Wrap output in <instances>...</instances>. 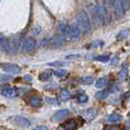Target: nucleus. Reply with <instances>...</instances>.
Segmentation results:
<instances>
[{
  "instance_id": "f257e3e1",
  "label": "nucleus",
  "mask_w": 130,
  "mask_h": 130,
  "mask_svg": "<svg viewBox=\"0 0 130 130\" xmlns=\"http://www.w3.org/2000/svg\"><path fill=\"white\" fill-rule=\"evenodd\" d=\"M76 22L80 29H82L84 32H88L91 29V24L90 20L88 18L87 14L84 11H81L76 15Z\"/></svg>"
},
{
  "instance_id": "f03ea898",
  "label": "nucleus",
  "mask_w": 130,
  "mask_h": 130,
  "mask_svg": "<svg viewBox=\"0 0 130 130\" xmlns=\"http://www.w3.org/2000/svg\"><path fill=\"white\" fill-rule=\"evenodd\" d=\"M96 9H97L98 13L100 15L102 21H103L104 26L110 25V23H111V15H110L109 10L106 8V6H105L104 4H101L100 3V4L96 5Z\"/></svg>"
},
{
  "instance_id": "7ed1b4c3",
  "label": "nucleus",
  "mask_w": 130,
  "mask_h": 130,
  "mask_svg": "<svg viewBox=\"0 0 130 130\" xmlns=\"http://www.w3.org/2000/svg\"><path fill=\"white\" fill-rule=\"evenodd\" d=\"M35 40L32 37H26L23 40L22 43V50L25 53H30L35 49Z\"/></svg>"
},
{
  "instance_id": "20e7f679",
  "label": "nucleus",
  "mask_w": 130,
  "mask_h": 130,
  "mask_svg": "<svg viewBox=\"0 0 130 130\" xmlns=\"http://www.w3.org/2000/svg\"><path fill=\"white\" fill-rule=\"evenodd\" d=\"M0 67L2 68V70L4 72L11 73V74H18L21 72V69L18 65L16 64H12V63H3L1 64Z\"/></svg>"
},
{
  "instance_id": "39448f33",
  "label": "nucleus",
  "mask_w": 130,
  "mask_h": 130,
  "mask_svg": "<svg viewBox=\"0 0 130 130\" xmlns=\"http://www.w3.org/2000/svg\"><path fill=\"white\" fill-rule=\"evenodd\" d=\"M65 37L62 34L57 33L50 38V46L53 48H60L65 45Z\"/></svg>"
},
{
  "instance_id": "423d86ee",
  "label": "nucleus",
  "mask_w": 130,
  "mask_h": 130,
  "mask_svg": "<svg viewBox=\"0 0 130 130\" xmlns=\"http://www.w3.org/2000/svg\"><path fill=\"white\" fill-rule=\"evenodd\" d=\"M115 7V11L116 14L118 18H122L124 15H125V8L123 5V0H116L113 5Z\"/></svg>"
},
{
  "instance_id": "0eeeda50",
  "label": "nucleus",
  "mask_w": 130,
  "mask_h": 130,
  "mask_svg": "<svg viewBox=\"0 0 130 130\" xmlns=\"http://www.w3.org/2000/svg\"><path fill=\"white\" fill-rule=\"evenodd\" d=\"M0 93L6 98H15L17 95H18V91L16 88H13V87H3L1 90H0Z\"/></svg>"
},
{
  "instance_id": "6e6552de",
  "label": "nucleus",
  "mask_w": 130,
  "mask_h": 130,
  "mask_svg": "<svg viewBox=\"0 0 130 130\" xmlns=\"http://www.w3.org/2000/svg\"><path fill=\"white\" fill-rule=\"evenodd\" d=\"M69 115H70V111H69V110H67V109L60 110V111H58L54 116H53L52 119L54 121H61V120H63L64 118H66Z\"/></svg>"
},
{
  "instance_id": "1a4fd4ad",
  "label": "nucleus",
  "mask_w": 130,
  "mask_h": 130,
  "mask_svg": "<svg viewBox=\"0 0 130 130\" xmlns=\"http://www.w3.org/2000/svg\"><path fill=\"white\" fill-rule=\"evenodd\" d=\"M90 12H91L92 16H93V21H94V24H95L97 26H104L103 21H102V19H101V17H100L99 13H98L97 9H96V6L92 7L91 10H90Z\"/></svg>"
},
{
  "instance_id": "9d476101",
  "label": "nucleus",
  "mask_w": 130,
  "mask_h": 130,
  "mask_svg": "<svg viewBox=\"0 0 130 130\" xmlns=\"http://www.w3.org/2000/svg\"><path fill=\"white\" fill-rule=\"evenodd\" d=\"M59 31H60V34H62L65 39L69 40L71 39V34H70V26L66 25V24H60L58 27Z\"/></svg>"
},
{
  "instance_id": "9b49d317",
  "label": "nucleus",
  "mask_w": 130,
  "mask_h": 130,
  "mask_svg": "<svg viewBox=\"0 0 130 130\" xmlns=\"http://www.w3.org/2000/svg\"><path fill=\"white\" fill-rule=\"evenodd\" d=\"M14 122L16 124H18L22 127H28L30 126V121L24 117H20V116H17V117H14Z\"/></svg>"
},
{
  "instance_id": "f8f14e48",
  "label": "nucleus",
  "mask_w": 130,
  "mask_h": 130,
  "mask_svg": "<svg viewBox=\"0 0 130 130\" xmlns=\"http://www.w3.org/2000/svg\"><path fill=\"white\" fill-rule=\"evenodd\" d=\"M70 34H71V38L72 39H78L80 36V28L76 24H72V26H70Z\"/></svg>"
},
{
  "instance_id": "ddd939ff",
  "label": "nucleus",
  "mask_w": 130,
  "mask_h": 130,
  "mask_svg": "<svg viewBox=\"0 0 130 130\" xmlns=\"http://www.w3.org/2000/svg\"><path fill=\"white\" fill-rule=\"evenodd\" d=\"M97 116V109L96 108H89L84 112V117L87 121H92Z\"/></svg>"
},
{
  "instance_id": "4468645a",
  "label": "nucleus",
  "mask_w": 130,
  "mask_h": 130,
  "mask_svg": "<svg viewBox=\"0 0 130 130\" xmlns=\"http://www.w3.org/2000/svg\"><path fill=\"white\" fill-rule=\"evenodd\" d=\"M121 119H122V116L119 115V113H117V112L111 113V116L108 117V121H109L110 123H116V122L120 121Z\"/></svg>"
},
{
  "instance_id": "2eb2a0df",
  "label": "nucleus",
  "mask_w": 130,
  "mask_h": 130,
  "mask_svg": "<svg viewBox=\"0 0 130 130\" xmlns=\"http://www.w3.org/2000/svg\"><path fill=\"white\" fill-rule=\"evenodd\" d=\"M129 35H130V28H125V29H122V30H120L119 32L117 33V40H123V39L127 38Z\"/></svg>"
},
{
  "instance_id": "dca6fc26",
  "label": "nucleus",
  "mask_w": 130,
  "mask_h": 130,
  "mask_svg": "<svg viewBox=\"0 0 130 130\" xmlns=\"http://www.w3.org/2000/svg\"><path fill=\"white\" fill-rule=\"evenodd\" d=\"M0 48L4 49L6 52L9 51V41H8L6 37H5L4 35H2V34H0Z\"/></svg>"
},
{
  "instance_id": "f3484780",
  "label": "nucleus",
  "mask_w": 130,
  "mask_h": 130,
  "mask_svg": "<svg viewBox=\"0 0 130 130\" xmlns=\"http://www.w3.org/2000/svg\"><path fill=\"white\" fill-rule=\"evenodd\" d=\"M63 126L67 130H74L76 128V126H77V123H76V121L74 119H70L65 124H63Z\"/></svg>"
},
{
  "instance_id": "a211bd4d",
  "label": "nucleus",
  "mask_w": 130,
  "mask_h": 130,
  "mask_svg": "<svg viewBox=\"0 0 130 130\" xmlns=\"http://www.w3.org/2000/svg\"><path fill=\"white\" fill-rule=\"evenodd\" d=\"M71 98V94L68 89H62L61 92H60V100L63 101V102H66L68 101L69 99Z\"/></svg>"
},
{
  "instance_id": "6ab92c4d",
  "label": "nucleus",
  "mask_w": 130,
  "mask_h": 130,
  "mask_svg": "<svg viewBox=\"0 0 130 130\" xmlns=\"http://www.w3.org/2000/svg\"><path fill=\"white\" fill-rule=\"evenodd\" d=\"M29 104L31 105L32 107H34V108H37V107H40V106H41L42 100H41V98L38 97V96H34V97H32L30 99Z\"/></svg>"
},
{
  "instance_id": "aec40b11",
  "label": "nucleus",
  "mask_w": 130,
  "mask_h": 130,
  "mask_svg": "<svg viewBox=\"0 0 130 130\" xmlns=\"http://www.w3.org/2000/svg\"><path fill=\"white\" fill-rule=\"evenodd\" d=\"M108 96H109L108 90H102V91H99L95 94V97L97 100H104L106 98H108Z\"/></svg>"
},
{
  "instance_id": "412c9836",
  "label": "nucleus",
  "mask_w": 130,
  "mask_h": 130,
  "mask_svg": "<svg viewBox=\"0 0 130 130\" xmlns=\"http://www.w3.org/2000/svg\"><path fill=\"white\" fill-rule=\"evenodd\" d=\"M51 76H52V74L50 72H43L39 74L38 78L40 81H47L51 78Z\"/></svg>"
},
{
  "instance_id": "4be33fe9",
  "label": "nucleus",
  "mask_w": 130,
  "mask_h": 130,
  "mask_svg": "<svg viewBox=\"0 0 130 130\" xmlns=\"http://www.w3.org/2000/svg\"><path fill=\"white\" fill-rule=\"evenodd\" d=\"M107 82H108V80H107L106 77H100L97 81H96L95 86H96L97 88H103V87H105V86L107 85Z\"/></svg>"
},
{
  "instance_id": "5701e85b",
  "label": "nucleus",
  "mask_w": 130,
  "mask_h": 130,
  "mask_svg": "<svg viewBox=\"0 0 130 130\" xmlns=\"http://www.w3.org/2000/svg\"><path fill=\"white\" fill-rule=\"evenodd\" d=\"M94 81V78L92 76H83V77L80 78V83L84 85H89L92 84Z\"/></svg>"
},
{
  "instance_id": "b1692460",
  "label": "nucleus",
  "mask_w": 130,
  "mask_h": 130,
  "mask_svg": "<svg viewBox=\"0 0 130 130\" xmlns=\"http://www.w3.org/2000/svg\"><path fill=\"white\" fill-rule=\"evenodd\" d=\"M127 74H128V69L127 68H123L120 72H118L117 77H118L119 80H124L125 78L127 77Z\"/></svg>"
},
{
  "instance_id": "393cba45",
  "label": "nucleus",
  "mask_w": 130,
  "mask_h": 130,
  "mask_svg": "<svg viewBox=\"0 0 130 130\" xmlns=\"http://www.w3.org/2000/svg\"><path fill=\"white\" fill-rule=\"evenodd\" d=\"M54 74H55L57 77H60V78L66 77V76L68 75V71H67V70H58V71L54 72Z\"/></svg>"
},
{
  "instance_id": "a878e982",
  "label": "nucleus",
  "mask_w": 130,
  "mask_h": 130,
  "mask_svg": "<svg viewBox=\"0 0 130 130\" xmlns=\"http://www.w3.org/2000/svg\"><path fill=\"white\" fill-rule=\"evenodd\" d=\"M96 61L98 62H102V63H107V62H109V60H110V57L108 56V55H101V56H97L96 58H95Z\"/></svg>"
},
{
  "instance_id": "bb28decb",
  "label": "nucleus",
  "mask_w": 130,
  "mask_h": 130,
  "mask_svg": "<svg viewBox=\"0 0 130 130\" xmlns=\"http://www.w3.org/2000/svg\"><path fill=\"white\" fill-rule=\"evenodd\" d=\"M67 63L66 62H61V61H57V62H52V63H48V66L50 67H63L66 66Z\"/></svg>"
},
{
  "instance_id": "cd10ccee",
  "label": "nucleus",
  "mask_w": 130,
  "mask_h": 130,
  "mask_svg": "<svg viewBox=\"0 0 130 130\" xmlns=\"http://www.w3.org/2000/svg\"><path fill=\"white\" fill-rule=\"evenodd\" d=\"M77 101L79 103H86L87 101H88V96L86 95V94H81V95H79L77 97Z\"/></svg>"
},
{
  "instance_id": "c85d7f7f",
  "label": "nucleus",
  "mask_w": 130,
  "mask_h": 130,
  "mask_svg": "<svg viewBox=\"0 0 130 130\" xmlns=\"http://www.w3.org/2000/svg\"><path fill=\"white\" fill-rule=\"evenodd\" d=\"M45 101L46 103H48V104H57V101H56V99L55 98H51V97H46L45 98Z\"/></svg>"
},
{
  "instance_id": "c756f323",
  "label": "nucleus",
  "mask_w": 130,
  "mask_h": 130,
  "mask_svg": "<svg viewBox=\"0 0 130 130\" xmlns=\"http://www.w3.org/2000/svg\"><path fill=\"white\" fill-rule=\"evenodd\" d=\"M11 75H7V74H0V81H7L9 79H11Z\"/></svg>"
},
{
  "instance_id": "7c9ffc66",
  "label": "nucleus",
  "mask_w": 130,
  "mask_h": 130,
  "mask_svg": "<svg viewBox=\"0 0 130 130\" xmlns=\"http://www.w3.org/2000/svg\"><path fill=\"white\" fill-rule=\"evenodd\" d=\"M50 45V39L44 38L41 40V46L42 47H46V46Z\"/></svg>"
},
{
  "instance_id": "2f4dec72",
  "label": "nucleus",
  "mask_w": 130,
  "mask_h": 130,
  "mask_svg": "<svg viewBox=\"0 0 130 130\" xmlns=\"http://www.w3.org/2000/svg\"><path fill=\"white\" fill-rule=\"evenodd\" d=\"M104 130H119L117 126H113V125H108L104 128Z\"/></svg>"
},
{
  "instance_id": "473e14b6",
  "label": "nucleus",
  "mask_w": 130,
  "mask_h": 130,
  "mask_svg": "<svg viewBox=\"0 0 130 130\" xmlns=\"http://www.w3.org/2000/svg\"><path fill=\"white\" fill-rule=\"evenodd\" d=\"M34 130H49L46 126H43V125H40V126H37Z\"/></svg>"
},
{
  "instance_id": "72a5a7b5",
  "label": "nucleus",
  "mask_w": 130,
  "mask_h": 130,
  "mask_svg": "<svg viewBox=\"0 0 130 130\" xmlns=\"http://www.w3.org/2000/svg\"><path fill=\"white\" fill-rule=\"evenodd\" d=\"M25 80H26V81H31L32 80V76L31 75H29V74H26V75H25Z\"/></svg>"
},
{
  "instance_id": "f704fd0d",
  "label": "nucleus",
  "mask_w": 130,
  "mask_h": 130,
  "mask_svg": "<svg viewBox=\"0 0 130 130\" xmlns=\"http://www.w3.org/2000/svg\"><path fill=\"white\" fill-rule=\"evenodd\" d=\"M78 57H80V55H70V56H67V59L78 58Z\"/></svg>"
},
{
  "instance_id": "c9c22d12",
  "label": "nucleus",
  "mask_w": 130,
  "mask_h": 130,
  "mask_svg": "<svg viewBox=\"0 0 130 130\" xmlns=\"http://www.w3.org/2000/svg\"><path fill=\"white\" fill-rule=\"evenodd\" d=\"M117 61H118V59L117 58H113V60L111 61V65H115L116 63H117Z\"/></svg>"
},
{
  "instance_id": "e433bc0d",
  "label": "nucleus",
  "mask_w": 130,
  "mask_h": 130,
  "mask_svg": "<svg viewBox=\"0 0 130 130\" xmlns=\"http://www.w3.org/2000/svg\"><path fill=\"white\" fill-rule=\"evenodd\" d=\"M107 1H108V2L110 3V4L113 5V3H115V1H116V0H107Z\"/></svg>"
},
{
  "instance_id": "4c0bfd02",
  "label": "nucleus",
  "mask_w": 130,
  "mask_h": 130,
  "mask_svg": "<svg viewBox=\"0 0 130 130\" xmlns=\"http://www.w3.org/2000/svg\"><path fill=\"white\" fill-rule=\"evenodd\" d=\"M58 130H67V129H66V128L64 127V126H63V125H61V126H60V127L58 128Z\"/></svg>"
},
{
  "instance_id": "58836bf2",
  "label": "nucleus",
  "mask_w": 130,
  "mask_h": 130,
  "mask_svg": "<svg viewBox=\"0 0 130 130\" xmlns=\"http://www.w3.org/2000/svg\"><path fill=\"white\" fill-rule=\"evenodd\" d=\"M126 130H130V127H128V128H127Z\"/></svg>"
}]
</instances>
